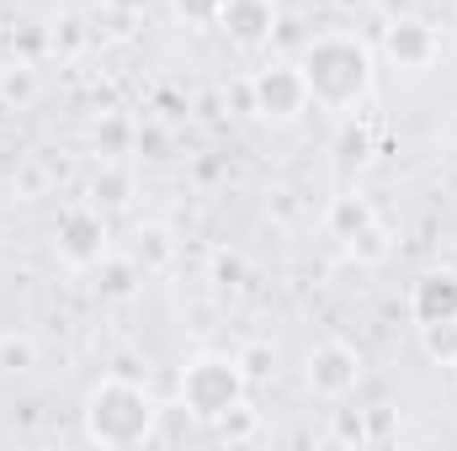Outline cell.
Masks as SVG:
<instances>
[{"label":"cell","mask_w":457,"mask_h":451,"mask_svg":"<svg viewBox=\"0 0 457 451\" xmlns=\"http://www.w3.org/2000/svg\"><path fill=\"white\" fill-rule=\"evenodd\" d=\"M330 5H336L341 16H372V11H378L383 0H330Z\"/></svg>","instance_id":"obj_32"},{"label":"cell","mask_w":457,"mask_h":451,"mask_svg":"<svg viewBox=\"0 0 457 451\" xmlns=\"http://www.w3.org/2000/svg\"><path fill=\"white\" fill-rule=\"evenodd\" d=\"M234 361H239V372L250 377V388H261V382L277 377V345H271V340H245V345L234 350Z\"/></svg>","instance_id":"obj_22"},{"label":"cell","mask_w":457,"mask_h":451,"mask_svg":"<svg viewBox=\"0 0 457 451\" xmlns=\"http://www.w3.org/2000/svg\"><path fill=\"white\" fill-rule=\"evenodd\" d=\"M133 154H144V160H170V127H165L160 117L138 122V133H133Z\"/></svg>","instance_id":"obj_25"},{"label":"cell","mask_w":457,"mask_h":451,"mask_svg":"<svg viewBox=\"0 0 457 451\" xmlns=\"http://www.w3.org/2000/svg\"><path fill=\"white\" fill-rule=\"evenodd\" d=\"M128 255L144 266V276H165V271L181 260V239H176L170 224H138L133 228V250H128Z\"/></svg>","instance_id":"obj_10"},{"label":"cell","mask_w":457,"mask_h":451,"mask_svg":"<svg viewBox=\"0 0 457 451\" xmlns=\"http://www.w3.org/2000/svg\"><path fill=\"white\" fill-rule=\"evenodd\" d=\"M383 53H388V64H399V70H431L436 53H442V37H436V27H431L426 16L399 11V16L383 27Z\"/></svg>","instance_id":"obj_8"},{"label":"cell","mask_w":457,"mask_h":451,"mask_svg":"<svg viewBox=\"0 0 457 451\" xmlns=\"http://www.w3.org/2000/svg\"><path fill=\"white\" fill-rule=\"evenodd\" d=\"M107 5H112V11H128V16H138V11H144L149 0H107Z\"/></svg>","instance_id":"obj_33"},{"label":"cell","mask_w":457,"mask_h":451,"mask_svg":"<svg viewBox=\"0 0 457 451\" xmlns=\"http://www.w3.org/2000/svg\"><path fill=\"white\" fill-rule=\"evenodd\" d=\"M447 372H453V382H457V361H453V366H447Z\"/></svg>","instance_id":"obj_35"},{"label":"cell","mask_w":457,"mask_h":451,"mask_svg":"<svg viewBox=\"0 0 457 451\" xmlns=\"http://www.w3.org/2000/svg\"><path fill=\"white\" fill-rule=\"evenodd\" d=\"M361 377H367V356H361V345L341 335L309 345V356H303V388L325 404H345L361 388Z\"/></svg>","instance_id":"obj_5"},{"label":"cell","mask_w":457,"mask_h":451,"mask_svg":"<svg viewBox=\"0 0 457 451\" xmlns=\"http://www.w3.org/2000/svg\"><path fill=\"white\" fill-rule=\"evenodd\" d=\"M277 21H282L277 0H219V16H213V27L224 32V43L228 48H239V53H261V48H271Z\"/></svg>","instance_id":"obj_7"},{"label":"cell","mask_w":457,"mask_h":451,"mask_svg":"<svg viewBox=\"0 0 457 451\" xmlns=\"http://www.w3.org/2000/svg\"><path fill=\"white\" fill-rule=\"evenodd\" d=\"M176 16H181V21H192V27H213L219 0H176Z\"/></svg>","instance_id":"obj_29"},{"label":"cell","mask_w":457,"mask_h":451,"mask_svg":"<svg viewBox=\"0 0 457 451\" xmlns=\"http://www.w3.org/2000/svg\"><path fill=\"white\" fill-rule=\"evenodd\" d=\"M239 282H245V255L239 250H219L213 255V287L219 292H234Z\"/></svg>","instance_id":"obj_26"},{"label":"cell","mask_w":457,"mask_h":451,"mask_svg":"<svg viewBox=\"0 0 457 451\" xmlns=\"http://www.w3.org/2000/svg\"><path fill=\"white\" fill-rule=\"evenodd\" d=\"M176 398L187 409V420L197 425H219L228 409L250 404V377L239 372V361L228 350H197L181 377H176Z\"/></svg>","instance_id":"obj_3"},{"label":"cell","mask_w":457,"mask_h":451,"mask_svg":"<svg viewBox=\"0 0 457 451\" xmlns=\"http://www.w3.org/2000/svg\"><path fill=\"white\" fill-rule=\"evenodd\" d=\"M80 430H86L91 447H107V451H133L160 441V404H154L149 382L122 377V372L96 377L86 404H80Z\"/></svg>","instance_id":"obj_1"},{"label":"cell","mask_w":457,"mask_h":451,"mask_svg":"<svg viewBox=\"0 0 457 451\" xmlns=\"http://www.w3.org/2000/svg\"><path fill=\"white\" fill-rule=\"evenodd\" d=\"M138 287H144V266H138L133 255H107V260L96 266V292H102L107 303L138 298Z\"/></svg>","instance_id":"obj_12"},{"label":"cell","mask_w":457,"mask_h":451,"mask_svg":"<svg viewBox=\"0 0 457 451\" xmlns=\"http://www.w3.org/2000/svg\"><path fill=\"white\" fill-rule=\"evenodd\" d=\"M133 133H138V122H128V117L117 112H102V122L91 127V149L102 154V160H122V154H133Z\"/></svg>","instance_id":"obj_16"},{"label":"cell","mask_w":457,"mask_h":451,"mask_svg":"<svg viewBox=\"0 0 457 451\" xmlns=\"http://www.w3.org/2000/svg\"><path fill=\"white\" fill-rule=\"evenodd\" d=\"M372 218H378L372 197H361V192H341V197H330V208H325V234L345 244L356 228H367Z\"/></svg>","instance_id":"obj_13"},{"label":"cell","mask_w":457,"mask_h":451,"mask_svg":"<svg viewBox=\"0 0 457 451\" xmlns=\"http://www.w3.org/2000/svg\"><path fill=\"white\" fill-rule=\"evenodd\" d=\"M383 5H388L394 16H399V11H410V0H383Z\"/></svg>","instance_id":"obj_34"},{"label":"cell","mask_w":457,"mask_h":451,"mask_svg":"<svg viewBox=\"0 0 457 451\" xmlns=\"http://www.w3.org/2000/svg\"><path fill=\"white\" fill-rule=\"evenodd\" d=\"M224 107H228V96H224V91H203V96L192 102V112L203 117V122H224Z\"/></svg>","instance_id":"obj_30"},{"label":"cell","mask_w":457,"mask_h":451,"mask_svg":"<svg viewBox=\"0 0 457 451\" xmlns=\"http://www.w3.org/2000/svg\"><path fill=\"white\" fill-rule=\"evenodd\" d=\"M54 192V165L43 154H21L16 170H11V197L16 202H43Z\"/></svg>","instance_id":"obj_15"},{"label":"cell","mask_w":457,"mask_h":451,"mask_svg":"<svg viewBox=\"0 0 457 451\" xmlns=\"http://www.w3.org/2000/svg\"><path fill=\"white\" fill-rule=\"evenodd\" d=\"M367 430H372V447H388L399 436V409L394 404H372L367 409Z\"/></svg>","instance_id":"obj_28"},{"label":"cell","mask_w":457,"mask_h":451,"mask_svg":"<svg viewBox=\"0 0 457 451\" xmlns=\"http://www.w3.org/2000/svg\"><path fill=\"white\" fill-rule=\"evenodd\" d=\"M266 218H277V224H298V218H303L298 192H293V186H271V197H266Z\"/></svg>","instance_id":"obj_27"},{"label":"cell","mask_w":457,"mask_h":451,"mask_svg":"<svg viewBox=\"0 0 457 451\" xmlns=\"http://www.w3.org/2000/svg\"><path fill=\"white\" fill-rule=\"evenodd\" d=\"M325 441H330V447H345V451H367V447H372V430H367V409H330Z\"/></svg>","instance_id":"obj_19"},{"label":"cell","mask_w":457,"mask_h":451,"mask_svg":"<svg viewBox=\"0 0 457 451\" xmlns=\"http://www.w3.org/2000/svg\"><path fill=\"white\" fill-rule=\"evenodd\" d=\"M86 202H96L102 213L128 208V202H133V170L117 165V160H102V170L91 176V197H86Z\"/></svg>","instance_id":"obj_14"},{"label":"cell","mask_w":457,"mask_h":451,"mask_svg":"<svg viewBox=\"0 0 457 451\" xmlns=\"http://www.w3.org/2000/svg\"><path fill=\"white\" fill-rule=\"evenodd\" d=\"M330 154H336V170H341V176H356V170H367V165L378 160V133H372L367 122H341Z\"/></svg>","instance_id":"obj_11"},{"label":"cell","mask_w":457,"mask_h":451,"mask_svg":"<svg viewBox=\"0 0 457 451\" xmlns=\"http://www.w3.org/2000/svg\"><path fill=\"white\" fill-rule=\"evenodd\" d=\"M37 340L27 330H0V377H32L37 372Z\"/></svg>","instance_id":"obj_18"},{"label":"cell","mask_w":457,"mask_h":451,"mask_svg":"<svg viewBox=\"0 0 457 451\" xmlns=\"http://www.w3.org/2000/svg\"><path fill=\"white\" fill-rule=\"evenodd\" d=\"M298 70L309 80L314 107L325 112H351L372 91V43L356 32H314L298 48Z\"/></svg>","instance_id":"obj_2"},{"label":"cell","mask_w":457,"mask_h":451,"mask_svg":"<svg viewBox=\"0 0 457 451\" xmlns=\"http://www.w3.org/2000/svg\"><path fill=\"white\" fill-rule=\"evenodd\" d=\"M250 91H255V117H266V122H298V117L314 107L298 59H293V64H287V59L261 64V70L250 75Z\"/></svg>","instance_id":"obj_6"},{"label":"cell","mask_w":457,"mask_h":451,"mask_svg":"<svg viewBox=\"0 0 457 451\" xmlns=\"http://www.w3.org/2000/svg\"><path fill=\"white\" fill-rule=\"evenodd\" d=\"M37 91H43V86H37V70H32V64H21V59H16V64H5V70H0V107L27 112V107L37 102Z\"/></svg>","instance_id":"obj_20"},{"label":"cell","mask_w":457,"mask_h":451,"mask_svg":"<svg viewBox=\"0 0 457 451\" xmlns=\"http://www.w3.org/2000/svg\"><path fill=\"white\" fill-rule=\"evenodd\" d=\"M341 250L356 260V266H383V260L394 255V234H388V224H383V218H372L367 228H356Z\"/></svg>","instance_id":"obj_17"},{"label":"cell","mask_w":457,"mask_h":451,"mask_svg":"<svg viewBox=\"0 0 457 451\" xmlns=\"http://www.w3.org/2000/svg\"><path fill=\"white\" fill-rule=\"evenodd\" d=\"M91 43H96V32L86 27V16H59L54 32H48V48H54L59 59H80Z\"/></svg>","instance_id":"obj_21"},{"label":"cell","mask_w":457,"mask_h":451,"mask_svg":"<svg viewBox=\"0 0 457 451\" xmlns=\"http://www.w3.org/2000/svg\"><path fill=\"white\" fill-rule=\"evenodd\" d=\"M410 319L415 324L457 319V266H431V271L415 276V287H410Z\"/></svg>","instance_id":"obj_9"},{"label":"cell","mask_w":457,"mask_h":451,"mask_svg":"<svg viewBox=\"0 0 457 451\" xmlns=\"http://www.w3.org/2000/svg\"><path fill=\"white\" fill-rule=\"evenodd\" d=\"M213 430V441H224V447H245V441H261V414L250 409V404H239V409H228L219 425H208Z\"/></svg>","instance_id":"obj_24"},{"label":"cell","mask_w":457,"mask_h":451,"mask_svg":"<svg viewBox=\"0 0 457 451\" xmlns=\"http://www.w3.org/2000/svg\"><path fill=\"white\" fill-rule=\"evenodd\" d=\"M54 255L70 271H96L112 255V213H102L96 202H70L54 224Z\"/></svg>","instance_id":"obj_4"},{"label":"cell","mask_w":457,"mask_h":451,"mask_svg":"<svg viewBox=\"0 0 457 451\" xmlns=\"http://www.w3.org/2000/svg\"><path fill=\"white\" fill-rule=\"evenodd\" d=\"M224 96H228V107H234V112L245 117H255V91H250V75H245V80H234V86H224Z\"/></svg>","instance_id":"obj_31"},{"label":"cell","mask_w":457,"mask_h":451,"mask_svg":"<svg viewBox=\"0 0 457 451\" xmlns=\"http://www.w3.org/2000/svg\"><path fill=\"white\" fill-rule=\"evenodd\" d=\"M420 330V350L431 366H453L457 361V319H436V324H415Z\"/></svg>","instance_id":"obj_23"}]
</instances>
